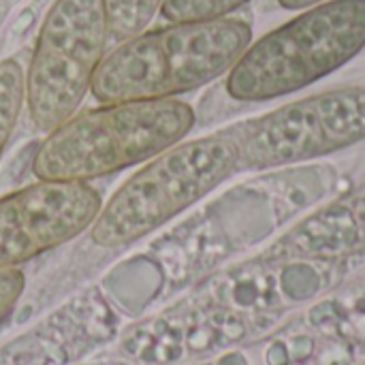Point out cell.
<instances>
[{"instance_id": "5b68a950", "label": "cell", "mask_w": 365, "mask_h": 365, "mask_svg": "<svg viewBox=\"0 0 365 365\" xmlns=\"http://www.w3.org/2000/svg\"><path fill=\"white\" fill-rule=\"evenodd\" d=\"M109 41L103 0H56L26 71V107L38 130L68 120L92 88Z\"/></svg>"}, {"instance_id": "3957f363", "label": "cell", "mask_w": 365, "mask_h": 365, "mask_svg": "<svg viewBox=\"0 0 365 365\" xmlns=\"http://www.w3.org/2000/svg\"><path fill=\"white\" fill-rule=\"evenodd\" d=\"M365 47V0H325L250 43L227 75L235 101L293 94L351 62Z\"/></svg>"}, {"instance_id": "9c48e42d", "label": "cell", "mask_w": 365, "mask_h": 365, "mask_svg": "<svg viewBox=\"0 0 365 365\" xmlns=\"http://www.w3.org/2000/svg\"><path fill=\"white\" fill-rule=\"evenodd\" d=\"M160 6L163 0H103L109 38L122 43L145 32Z\"/></svg>"}, {"instance_id": "ba28073f", "label": "cell", "mask_w": 365, "mask_h": 365, "mask_svg": "<svg viewBox=\"0 0 365 365\" xmlns=\"http://www.w3.org/2000/svg\"><path fill=\"white\" fill-rule=\"evenodd\" d=\"M26 107V71L13 58L0 60V156Z\"/></svg>"}, {"instance_id": "52a82bcc", "label": "cell", "mask_w": 365, "mask_h": 365, "mask_svg": "<svg viewBox=\"0 0 365 365\" xmlns=\"http://www.w3.org/2000/svg\"><path fill=\"white\" fill-rule=\"evenodd\" d=\"M103 207L90 182L36 180L0 199V267L53 250L92 227Z\"/></svg>"}, {"instance_id": "277c9868", "label": "cell", "mask_w": 365, "mask_h": 365, "mask_svg": "<svg viewBox=\"0 0 365 365\" xmlns=\"http://www.w3.org/2000/svg\"><path fill=\"white\" fill-rule=\"evenodd\" d=\"M237 163V148L222 133L167 148L111 195L90 227V240L101 248H122L145 237L220 186Z\"/></svg>"}, {"instance_id": "30bf717a", "label": "cell", "mask_w": 365, "mask_h": 365, "mask_svg": "<svg viewBox=\"0 0 365 365\" xmlns=\"http://www.w3.org/2000/svg\"><path fill=\"white\" fill-rule=\"evenodd\" d=\"M250 0H163L160 15L169 24L210 21L229 17Z\"/></svg>"}, {"instance_id": "6da1fadb", "label": "cell", "mask_w": 365, "mask_h": 365, "mask_svg": "<svg viewBox=\"0 0 365 365\" xmlns=\"http://www.w3.org/2000/svg\"><path fill=\"white\" fill-rule=\"evenodd\" d=\"M250 43L252 28L235 17L145 30L105 53L90 92L98 103L175 98L229 73Z\"/></svg>"}, {"instance_id": "7c38bea8", "label": "cell", "mask_w": 365, "mask_h": 365, "mask_svg": "<svg viewBox=\"0 0 365 365\" xmlns=\"http://www.w3.org/2000/svg\"><path fill=\"white\" fill-rule=\"evenodd\" d=\"M319 2H325V0H278V4L282 9H289V11H302V9L314 6Z\"/></svg>"}, {"instance_id": "8fae6325", "label": "cell", "mask_w": 365, "mask_h": 365, "mask_svg": "<svg viewBox=\"0 0 365 365\" xmlns=\"http://www.w3.org/2000/svg\"><path fill=\"white\" fill-rule=\"evenodd\" d=\"M24 289L26 278L19 267H0V321L15 308Z\"/></svg>"}, {"instance_id": "7a4b0ae2", "label": "cell", "mask_w": 365, "mask_h": 365, "mask_svg": "<svg viewBox=\"0 0 365 365\" xmlns=\"http://www.w3.org/2000/svg\"><path fill=\"white\" fill-rule=\"evenodd\" d=\"M192 126V107L178 98L103 103L49 130L32 158V173L36 180L90 182L148 163Z\"/></svg>"}, {"instance_id": "8992f818", "label": "cell", "mask_w": 365, "mask_h": 365, "mask_svg": "<svg viewBox=\"0 0 365 365\" xmlns=\"http://www.w3.org/2000/svg\"><path fill=\"white\" fill-rule=\"evenodd\" d=\"M237 148V171L321 158L365 139V86L319 92L222 130Z\"/></svg>"}]
</instances>
